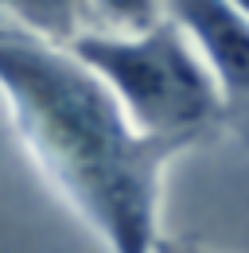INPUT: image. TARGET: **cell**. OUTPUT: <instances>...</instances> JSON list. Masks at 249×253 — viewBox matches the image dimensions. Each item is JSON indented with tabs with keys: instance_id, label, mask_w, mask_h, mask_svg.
<instances>
[{
	"instance_id": "cell-1",
	"label": "cell",
	"mask_w": 249,
	"mask_h": 253,
	"mask_svg": "<svg viewBox=\"0 0 249 253\" xmlns=\"http://www.w3.org/2000/svg\"><path fill=\"white\" fill-rule=\"evenodd\" d=\"M0 94L51 187L109 253H156L164 171L183 148L140 136L109 86L66 47L0 20Z\"/></svg>"
},
{
	"instance_id": "cell-2",
	"label": "cell",
	"mask_w": 249,
	"mask_h": 253,
	"mask_svg": "<svg viewBox=\"0 0 249 253\" xmlns=\"http://www.w3.org/2000/svg\"><path fill=\"white\" fill-rule=\"evenodd\" d=\"M109 86L140 136L199 148L222 132L218 86L187 32L164 16L140 35L86 32L66 47Z\"/></svg>"
},
{
	"instance_id": "cell-3",
	"label": "cell",
	"mask_w": 249,
	"mask_h": 253,
	"mask_svg": "<svg viewBox=\"0 0 249 253\" xmlns=\"http://www.w3.org/2000/svg\"><path fill=\"white\" fill-rule=\"evenodd\" d=\"M218 86L222 132L249 148V20L230 0H164Z\"/></svg>"
},
{
	"instance_id": "cell-4",
	"label": "cell",
	"mask_w": 249,
	"mask_h": 253,
	"mask_svg": "<svg viewBox=\"0 0 249 253\" xmlns=\"http://www.w3.org/2000/svg\"><path fill=\"white\" fill-rule=\"evenodd\" d=\"M0 20L55 47H70L78 35L90 32L86 0H0Z\"/></svg>"
},
{
	"instance_id": "cell-5",
	"label": "cell",
	"mask_w": 249,
	"mask_h": 253,
	"mask_svg": "<svg viewBox=\"0 0 249 253\" xmlns=\"http://www.w3.org/2000/svg\"><path fill=\"white\" fill-rule=\"evenodd\" d=\"M86 8H90V24L97 20L101 32L109 35H140L167 16L164 0H86Z\"/></svg>"
},
{
	"instance_id": "cell-6",
	"label": "cell",
	"mask_w": 249,
	"mask_h": 253,
	"mask_svg": "<svg viewBox=\"0 0 249 253\" xmlns=\"http://www.w3.org/2000/svg\"><path fill=\"white\" fill-rule=\"evenodd\" d=\"M156 253H222V250L199 242V238H160Z\"/></svg>"
},
{
	"instance_id": "cell-7",
	"label": "cell",
	"mask_w": 249,
	"mask_h": 253,
	"mask_svg": "<svg viewBox=\"0 0 249 253\" xmlns=\"http://www.w3.org/2000/svg\"><path fill=\"white\" fill-rule=\"evenodd\" d=\"M230 4H234V8H238V12H242V16L249 20V0H230Z\"/></svg>"
}]
</instances>
